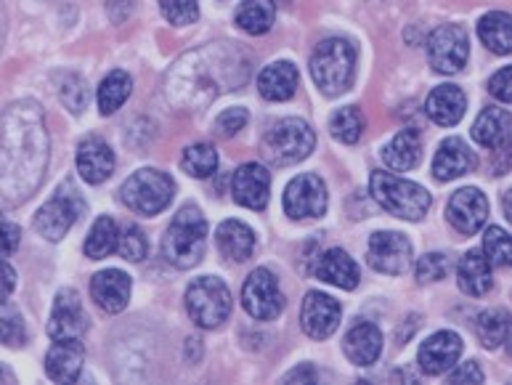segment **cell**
Returning a JSON list of instances; mask_svg holds the SVG:
<instances>
[{
    "label": "cell",
    "instance_id": "6da1fadb",
    "mask_svg": "<svg viewBox=\"0 0 512 385\" xmlns=\"http://www.w3.org/2000/svg\"><path fill=\"white\" fill-rule=\"evenodd\" d=\"M48 168V128L43 109L24 99L0 115V202L22 205L38 192Z\"/></svg>",
    "mask_w": 512,
    "mask_h": 385
},
{
    "label": "cell",
    "instance_id": "7a4b0ae2",
    "mask_svg": "<svg viewBox=\"0 0 512 385\" xmlns=\"http://www.w3.org/2000/svg\"><path fill=\"white\" fill-rule=\"evenodd\" d=\"M250 77V56L234 43H207L178 59L165 75V99L181 112L210 107L221 93L234 91Z\"/></svg>",
    "mask_w": 512,
    "mask_h": 385
},
{
    "label": "cell",
    "instance_id": "3957f363",
    "mask_svg": "<svg viewBox=\"0 0 512 385\" xmlns=\"http://www.w3.org/2000/svg\"><path fill=\"white\" fill-rule=\"evenodd\" d=\"M207 242V221L202 210L194 205H184L170 221L165 239H162V255L170 266L186 271L194 269L202 255H205Z\"/></svg>",
    "mask_w": 512,
    "mask_h": 385
},
{
    "label": "cell",
    "instance_id": "277c9868",
    "mask_svg": "<svg viewBox=\"0 0 512 385\" xmlns=\"http://www.w3.org/2000/svg\"><path fill=\"white\" fill-rule=\"evenodd\" d=\"M356 75V48L351 40L327 38L311 56V77L324 96H340L351 88Z\"/></svg>",
    "mask_w": 512,
    "mask_h": 385
},
{
    "label": "cell",
    "instance_id": "5b68a950",
    "mask_svg": "<svg viewBox=\"0 0 512 385\" xmlns=\"http://www.w3.org/2000/svg\"><path fill=\"white\" fill-rule=\"evenodd\" d=\"M369 192L375 197V202L385 213L404 221H420L428 216L430 210V194L428 189H422L414 181L398 178L385 170H375L369 178Z\"/></svg>",
    "mask_w": 512,
    "mask_h": 385
},
{
    "label": "cell",
    "instance_id": "8992f818",
    "mask_svg": "<svg viewBox=\"0 0 512 385\" xmlns=\"http://www.w3.org/2000/svg\"><path fill=\"white\" fill-rule=\"evenodd\" d=\"M314 147L316 133L300 117H284V120L271 125L263 136V154L271 165H279V168L306 160L308 154L314 152Z\"/></svg>",
    "mask_w": 512,
    "mask_h": 385
},
{
    "label": "cell",
    "instance_id": "52a82bcc",
    "mask_svg": "<svg viewBox=\"0 0 512 385\" xmlns=\"http://www.w3.org/2000/svg\"><path fill=\"white\" fill-rule=\"evenodd\" d=\"M173 192H176V184L168 173L144 168L125 178V184L120 186V200L138 216H157L173 202Z\"/></svg>",
    "mask_w": 512,
    "mask_h": 385
},
{
    "label": "cell",
    "instance_id": "ba28073f",
    "mask_svg": "<svg viewBox=\"0 0 512 385\" xmlns=\"http://www.w3.org/2000/svg\"><path fill=\"white\" fill-rule=\"evenodd\" d=\"M231 293L218 277L194 279L186 290V314L202 330H215L221 327L231 314Z\"/></svg>",
    "mask_w": 512,
    "mask_h": 385
},
{
    "label": "cell",
    "instance_id": "9c48e42d",
    "mask_svg": "<svg viewBox=\"0 0 512 385\" xmlns=\"http://www.w3.org/2000/svg\"><path fill=\"white\" fill-rule=\"evenodd\" d=\"M85 200L80 189L72 181H62L54 197L38 210L35 216V229L51 242L67 237V231L77 224V218L83 216Z\"/></svg>",
    "mask_w": 512,
    "mask_h": 385
},
{
    "label": "cell",
    "instance_id": "30bf717a",
    "mask_svg": "<svg viewBox=\"0 0 512 385\" xmlns=\"http://www.w3.org/2000/svg\"><path fill=\"white\" fill-rule=\"evenodd\" d=\"M430 67L438 75H457L467 67L470 59V38L459 24H441L428 38Z\"/></svg>",
    "mask_w": 512,
    "mask_h": 385
},
{
    "label": "cell",
    "instance_id": "8fae6325",
    "mask_svg": "<svg viewBox=\"0 0 512 385\" xmlns=\"http://www.w3.org/2000/svg\"><path fill=\"white\" fill-rule=\"evenodd\" d=\"M367 263L380 274L401 277L412 266V242L398 231H377L369 237Z\"/></svg>",
    "mask_w": 512,
    "mask_h": 385
},
{
    "label": "cell",
    "instance_id": "7c38bea8",
    "mask_svg": "<svg viewBox=\"0 0 512 385\" xmlns=\"http://www.w3.org/2000/svg\"><path fill=\"white\" fill-rule=\"evenodd\" d=\"M242 306L258 322H271L284 311V295L268 269H255L242 287Z\"/></svg>",
    "mask_w": 512,
    "mask_h": 385
},
{
    "label": "cell",
    "instance_id": "4fadbf2b",
    "mask_svg": "<svg viewBox=\"0 0 512 385\" xmlns=\"http://www.w3.org/2000/svg\"><path fill=\"white\" fill-rule=\"evenodd\" d=\"M327 210V186L314 173L292 178L284 189V213L295 221L319 218Z\"/></svg>",
    "mask_w": 512,
    "mask_h": 385
},
{
    "label": "cell",
    "instance_id": "5bb4252c",
    "mask_svg": "<svg viewBox=\"0 0 512 385\" xmlns=\"http://www.w3.org/2000/svg\"><path fill=\"white\" fill-rule=\"evenodd\" d=\"M446 218L449 224L459 231V234H475L486 224L489 218V200L481 189L475 186H465L459 192L451 194L449 205H446Z\"/></svg>",
    "mask_w": 512,
    "mask_h": 385
},
{
    "label": "cell",
    "instance_id": "9a60e30c",
    "mask_svg": "<svg viewBox=\"0 0 512 385\" xmlns=\"http://www.w3.org/2000/svg\"><path fill=\"white\" fill-rule=\"evenodd\" d=\"M340 316H343V306L324 293H308L303 308H300V324L308 338L324 340L340 327Z\"/></svg>",
    "mask_w": 512,
    "mask_h": 385
},
{
    "label": "cell",
    "instance_id": "2e32d148",
    "mask_svg": "<svg viewBox=\"0 0 512 385\" xmlns=\"http://www.w3.org/2000/svg\"><path fill=\"white\" fill-rule=\"evenodd\" d=\"M85 330H88V319H85L80 295L72 287L59 290L54 308H51V319H48V335H51V340L80 338Z\"/></svg>",
    "mask_w": 512,
    "mask_h": 385
},
{
    "label": "cell",
    "instance_id": "e0dca14e",
    "mask_svg": "<svg viewBox=\"0 0 512 385\" xmlns=\"http://www.w3.org/2000/svg\"><path fill=\"white\" fill-rule=\"evenodd\" d=\"M268 192H271V176L258 162H245L231 178V194L242 208L263 210L268 205Z\"/></svg>",
    "mask_w": 512,
    "mask_h": 385
},
{
    "label": "cell",
    "instance_id": "ac0fdd59",
    "mask_svg": "<svg viewBox=\"0 0 512 385\" xmlns=\"http://www.w3.org/2000/svg\"><path fill=\"white\" fill-rule=\"evenodd\" d=\"M459 356H462V338L457 332L441 330L422 343L417 359L425 375H444L457 364Z\"/></svg>",
    "mask_w": 512,
    "mask_h": 385
},
{
    "label": "cell",
    "instance_id": "d6986e66",
    "mask_svg": "<svg viewBox=\"0 0 512 385\" xmlns=\"http://www.w3.org/2000/svg\"><path fill=\"white\" fill-rule=\"evenodd\" d=\"M77 170L88 184H104L115 170V152L99 136H88L77 147Z\"/></svg>",
    "mask_w": 512,
    "mask_h": 385
},
{
    "label": "cell",
    "instance_id": "ffe728a7",
    "mask_svg": "<svg viewBox=\"0 0 512 385\" xmlns=\"http://www.w3.org/2000/svg\"><path fill=\"white\" fill-rule=\"evenodd\" d=\"M85 362V346L80 338L54 340L46 354V372L54 383H75Z\"/></svg>",
    "mask_w": 512,
    "mask_h": 385
},
{
    "label": "cell",
    "instance_id": "44dd1931",
    "mask_svg": "<svg viewBox=\"0 0 512 385\" xmlns=\"http://www.w3.org/2000/svg\"><path fill=\"white\" fill-rule=\"evenodd\" d=\"M91 298L107 314H120L130 301V277L120 269L99 271L91 282Z\"/></svg>",
    "mask_w": 512,
    "mask_h": 385
},
{
    "label": "cell",
    "instance_id": "7402d4cb",
    "mask_svg": "<svg viewBox=\"0 0 512 385\" xmlns=\"http://www.w3.org/2000/svg\"><path fill=\"white\" fill-rule=\"evenodd\" d=\"M345 356L356 367H372L383 354V332L372 322L353 324L343 340Z\"/></svg>",
    "mask_w": 512,
    "mask_h": 385
},
{
    "label": "cell",
    "instance_id": "603a6c76",
    "mask_svg": "<svg viewBox=\"0 0 512 385\" xmlns=\"http://www.w3.org/2000/svg\"><path fill=\"white\" fill-rule=\"evenodd\" d=\"M475 165H478V160L470 152V147L457 136H451V139L441 141V147L433 157V176H436V181H454V178L470 173Z\"/></svg>",
    "mask_w": 512,
    "mask_h": 385
},
{
    "label": "cell",
    "instance_id": "cb8c5ba5",
    "mask_svg": "<svg viewBox=\"0 0 512 385\" xmlns=\"http://www.w3.org/2000/svg\"><path fill=\"white\" fill-rule=\"evenodd\" d=\"M316 277L327 285H335L340 290H356L359 287L361 271L359 263L353 261L351 255L340 250V247H332L327 253L321 255L319 263H316Z\"/></svg>",
    "mask_w": 512,
    "mask_h": 385
},
{
    "label": "cell",
    "instance_id": "d4e9b609",
    "mask_svg": "<svg viewBox=\"0 0 512 385\" xmlns=\"http://www.w3.org/2000/svg\"><path fill=\"white\" fill-rule=\"evenodd\" d=\"M512 115L505 107L483 109L473 125V139L486 149H505L510 141Z\"/></svg>",
    "mask_w": 512,
    "mask_h": 385
},
{
    "label": "cell",
    "instance_id": "484cf974",
    "mask_svg": "<svg viewBox=\"0 0 512 385\" xmlns=\"http://www.w3.org/2000/svg\"><path fill=\"white\" fill-rule=\"evenodd\" d=\"M465 109L467 99L457 85H438L425 101V112H428L430 120L436 125H444V128L457 125L465 117Z\"/></svg>",
    "mask_w": 512,
    "mask_h": 385
},
{
    "label": "cell",
    "instance_id": "4316f807",
    "mask_svg": "<svg viewBox=\"0 0 512 385\" xmlns=\"http://www.w3.org/2000/svg\"><path fill=\"white\" fill-rule=\"evenodd\" d=\"M300 83L298 67L292 62H274L258 77V91L266 101H287L295 96Z\"/></svg>",
    "mask_w": 512,
    "mask_h": 385
},
{
    "label": "cell",
    "instance_id": "83f0119b",
    "mask_svg": "<svg viewBox=\"0 0 512 385\" xmlns=\"http://www.w3.org/2000/svg\"><path fill=\"white\" fill-rule=\"evenodd\" d=\"M215 242L223 258L229 261H247L255 250V231L242 221H223L215 231Z\"/></svg>",
    "mask_w": 512,
    "mask_h": 385
},
{
    "label": "cell",
    "instance_id": "f1b7e54d",
    "mask_svg": "<svg viewBox=\"0 0 512 385\" xmlns=\"http://www.w3.org/2000/svg\"><path fill=\"white\" fill-rule=\"evenodd\" d=\"M459 290L465 295H473V298H481L491 290V263L486 261V255L478 253V250H470V253L459 261Z\"/></svg>",
    "mask_w": 512,
    "mask_h": 385
},
{
    "label": "cell",
    "instance_id": "f546056e",
    "mask_svg": "<svg viewBox=\"0 0 512 385\" xmlns=\"http://www.w3.org/2000/svg\"><path fill=\"white\" fill-rule=\"evenodd\" d=\"M422 157V141L417 131H401L383 147V160L390 170H412Z\"/></svg>",
    "mask_w": 512,
    "mask_h": 385
},
{
    "label": "cell",
    "instance_id": "4dcf8cb0",
    "mask_svg": "<svg viewBox=\"0 0 512 385\" xmlns=\"http://www.w3.org/2000/svg\"><path fill=\"white\" fill-rule=\"evenodd\" d=\"M478 38L494 54L507 56L512 51V16L505 11H491L478 22Z\"/></svg>",
    "mask_w": 512,
    "mask_h": 385
},
{
    "label": "cell",
    "instance_id": "1f68e13d",
    "mask_svg": "<svg viewBox=\"0 0 512 385\" xmlns=\"http://www.w3.org/2000/svg\"><path fill=\"white\" fill-rule=\"evenodd\" d=\"M274 19V0H245V3L237 8L239 30H245L247 35H266V32L274 27Z\"/></svg>",
    "mask_w": 512,
    "mask_h": 385
},
{
    "label": "cell",
    "instance_id": "d6a6232c",
    "mask_svg": "<svg viewBox=\"0 0 512 385\" xmlns=\"http://www.w3.org/2000/svg\"><path fill=\"white\" fill-rule=\"evenodd\" d=\"M130 91H133V80H130L128 72L115 70L109 72L99 85V109L101 115H115L117 109L123 107L128 101Z\"/></svg>",
    "mask_w": 512,
    "mask_h": 385
},
{
    "label": "cell",
    "instance_id": "836d02e7",
    "mask_svg": "<svg viewBox=\"0 0 512 385\" xmlns=\"http://www.w3.org/2000/svg\"><path fill=\"white\" fill-rule=\"evenodd\" d=\"M117 234H120V229H117V224L112 221L109 216H101L96 218V224L91 226V231H88V239H85V255L91 258V261H101V258H107V255H112L117 250Z\"/></svg>",
    "mask_w": 512,
    "mask_h": 385
},
{
    "label": "cell",
    "instance_id": "e575fe53",
    "mask_svg": "<svg viewBox=\"0 0 512 385\" xmlns=\"http://www.w3.org/2000/svg\"><path fill=\"white\" fill-rule=\"evenodd\" d=\"M510 335V314L505 308H491L478 316V338L486 348H499Z\"/></svg>",
    "mask_w": 512,
    "mask_h": 385
},
{
    "label": "cell",
    "instance_id": "d590c367",
    "mask_svg": "<svg viewBox=\"0 0 512 385\" xmlns=\"http://www.w3.org/2000/svg\"><path fill=\"white\" fill-rule=\"evenodd\" d=\"M181 168L192 178H210L218 170V152L210 144H192L184 149Z\"/></svg>",
    "mask_w": 512,
    "mask_h": 385
},
{
    "label": "cell",
    "instance_id": "8d00e7d4",
    "mask_svg": "<svg viewBox=\"0 0 512 385\" xmlns=\"http://www.w3.org/2000/svg\"><path fill=\"white\" fill-rule=\"evenodd\" d=\"M329 131L343 144H356L361 139V133H364V115L359 112V107L337 109L332 120H329Z\"/></svg>",
    "mask_w": 512,
    "mask_h": 385
},
{
    "label": "cell",
    "instance_id": "74e56055",
    "mask_svg": "<svg viewBox=\"0 0 512 385\" xmlns=\"http://www.w3.org/2000/svg\"><path fill=\"white\" fill-rule=\"evenodd\" d=\"M483 255L491 266H510L512 263V245L510 234L502 226H489L483 234Z\"/></svg>",
    "mask_w": 512,
    "mask_h": 385
},
{
    "label": "cell",
    "instance_id": "f35d334b",
    "mask_svg": "<svg viewBox=\"0 0 512 385\" xmlns=\"http://www.w3.org/2000/svg\"><path fill=\"white\" fill-rule=\"evenodd\" d=\"M146 250H149V242L136 224H128L117 234V253L123 255L125 261L141 263L146 258Z\"/></svg>",
    "mask_w": 512,
    "mask_h": 385
},
{
    "label": "cell",
    "instance_id": "ab89813d",
    "mask_svg": "<svg viewBox=\"0 0 512 385\" xmlns=\"http://www.w3.org/2000/svg\"><path fill=\"white\" fill-rule=\"evenodd\" d=\"M59 96L67 104V109L72 115H80L88 104V85L80 75H64L62 88H59Z\"/></svg>",
    "mask_w": 512,
    "mask_h": 385
},
{
    "label": "cell",
    "instance_id": "60d3db41",
    "mask_svg": "<svg viewBox=\"0 0 512 385\" xmlns=\"http://www.w3.org/2000/svg\"><path fill=\"white\" fill-rule=\"evenodd\" d=\"M162 16L176 27H186V24L197 22L199 6L197 0H160Z\"/></svg>",
    "mask_w": 512,
    "mask_h": 385
},
{
    "label": "cell",
    "instance_id": "b9f144b4",
    "mask_svg": "<svg viewBox=\"0 0 512 385\" xmlns=\"http://www.w3.org/2000/svg\"><path fill=\"white\" fill-rule=\"evenodd\" d=\"M449 269L451 263L444 253H428L422 255L420 263H417V279H420L422 285L425 282H441V279H446Z\"/></svg>",
    "mask_w": 512,
    "mask_h": 385
},
{
    "label": "cell",
    "instance_id": "7bdbcfd3",
    "mask_svg": "<svg viewBox=\"0 0 512 385\" xmlns=\"http://www.w3.org/2000/svg\"><path fill=\"white\" fill-rule=\"evenodd\" d=\"M24 340H27V330H24L22 316L16 311H0V343L22 346Z\"/></svg>",
    "mask_w": 512,
    "mask_h": 385
},
{
    "label": "cell",
    "instance_id": "ee69618b",
    "mask_svg": "<svg viewBox=\"0 0 512 385\" xmlns=\"http://www.w3.org/2000/svg\"><path fill=\"white\" fill-rule=\"evenodd\" d=\"M245 125H247V109L242 107L226 109V112L218 115V120L213 123V131L218 133L221 139H231V136H237Z\"/></svg>",
    "mask_w": 512,
    "mask_h": 385
},
{
    "label": "cell",
    "instance_id": "f6af8a7d",
    "mask_svg": "<svg viewBox=\"0 0 512 385\" xmlns=\"http://www.w3.org/2000/svg\"><path fill=\"white\" fill-rule=\"evenodd\" d=\"M19 242H22V229L0 213V255L16 253Z\"/></svg>",
    "mask_w": 512,
    "mask_h": 385
},
{
    "label": "cell",
    "instance_id": "bcb514c9",
    "mask_svg": "<svg viewBox=\"0 0 512 385\" xmlns=\"http://www.w3.org/2000/svg\"><path fill=\"white\" fill-rule=\"evenodd\" d=\"M491 93L497 96L502 104H510L512 101V67H502L497 75L491 77Z\"/></svg>",
    "mask_w": 512,
    "mask_h": 385
},
{
    "label": "cell",
    "instance_id": "7dc6e473",
    "mask_svg": "<svg viewBox=\"0 0 512 385\" xmlns=\"http://www.w3.org/2000/svg\"><path fill=\"white\" fill-rule=\"evenodd\" d=\"M449 383H483V372L475 362L467 364H454L449 370Z\"/></svg>",
    "mask_w": 512,
    "mask_h": 385
},
{
    "label": "cell",
    "instance_id": "c3c4849f",
    "mask_svg": "<svg viewBox=\"0 0 512 385\" xmlns=\"http://www.w3.org/2000/svg\"><path fill=\"white\" fill-rule=\"evenodd\" d=\"M16 287V271L6 261H0V306L8 301V295L14 293Z\"/></svg>",
    "mask_w": 512,
    "mask_h": 385
},
{
    "label": "cell",
    "instance_id": "681fc988",
    "mask_svg": "<svg viewBox=\"0 0 512 385\" xmlns=\"http://www.w3.org/2000/svg\"><path fill=\"white\" fill-rule=\"evenodd\" d=\"M109 16H112V22L123 24L130 14H133V0H109L107 6Z\"/></svg>",
    "mask_w": 512,
    "mask_h": 385
},
{
    "label": "cell",
    "instance_id": "f907efd6",
    "mask_svg": "<svg viewBox=\"0 0 512 385\" xmlns=\"http://www.w3.org/2000/svg\"><path fill=\"white\" fill-rule=\"evenodd\" d=\"M316 380V372L311 364H303V367H298V370H292L287 378H284V383H314Z\"/></svg>",
    "mask_w": 512,
    "mask_h": 385
},
{
    "label": "cell",
    "instance_id": "816d5d0a",
    "mask_svg": "<svg viewBox=\"0 0 512 385\" xmlns=\"http://www.w3.org/2000/svg\"><path fill=\"white\" fill-rule=\"evenodd\" d=\"M505 218H512V210H510V192H505Z\"/></svg>",
    "mask_w": 512,
    "mask_h": 385
},
{
    "label": "cell",
    "instance_id": "f5cc1de1",
    "mask_svg": "<svg viewBox=\"0 0 512 385\" xmlns=\"http://www.w3.org/2000/svg\"><path fill=\"white\" fill-rule=\"evenodd\" d=\"M3 378H6V375H3V370H0V383H3Z\"/></svg>",
    "mask_w": 512,
    "mask_h": 385
}]
</instances>
